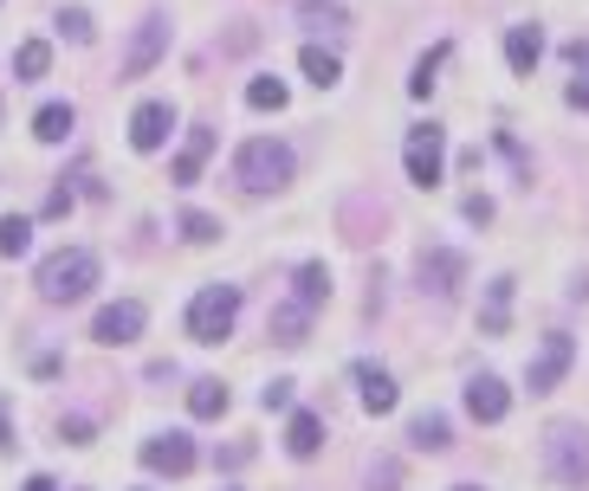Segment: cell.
<instances>
[{
  "label": "cell",
  "mask_w": 589,
  "mask_h": 491,
  "mask_svg": "<svg viewBox=\"0 0 589 491\" xmlns=\"http://www.w3.org/2000/svg\"><path fill=\"white\" fill-rule=\"evenodd\" d=\"M104 279V266H97V253L91 246H59V253H46L39 259V272H33V291L46 297V304H84L91 291Z\"/></svg>",
  "instance_id": "cell-1"
},
{
  "label": "cell",
  "mask_w": 589,
  "mask_h": 491,
  "mask_svg": "<svg viewBox=\"0 0 589 491\" xmlns=\"http://www.w3.org/2000/svg\"><path fill=\"white\" fill-rule=\"evenodd\" d=\"M292 175H298V155H292V142H279V137H253V142H240V155H233V182L246 195H279V188H292Z\"/></svg>",
  "instance_id": "cell-2"
},
{
  "label": "cell",
  "mask_w": 589,
  "mask_h": 491,
  "mask_svg": "<svg viewBox=\"0 0 589 491\" xmlns=\"http://www.w3.org/2000/svg\"><path fill=\"white\" fill-rule=\"evenodd\" d=\"M182 324H188V337L208 343V350L227 343L233 324H240V284H227V279L221 284H201V291L188 297V317H182Z\"/></svg>",
  "instance_id": "cell-3"
},
{
  "label": "cell",
  "mask_w": 589,
  "mask_h": 491,
  "mask_svg": "<svg viewBox=\"0 0 589 491\" xmlns=\"http://www.w3.org/2000/svg\"><path fill=\"white\" fill-rule=\"evenodd\" d=\"M544 472L570 491H589V426L584 421L544 426Z\"/></svg>",
  "instance_id": "cell-4"
},
{
  "label": "cell",
  "mask_w": 589,
  "mask_h": 491,
  "mask_svg": "<svg viewBox=\"0 0 589 491\" xmlns=\"http://www.w3.org/2000/svg\"><path fill=\"white\" fill-rule=\"evenodd\" d=\"M402 168L415 188H441L447 182V130L441 124H415L408 142H402Z\"/></svg>",
  "instance_id": "cell-5"
},
{
  "label": "cell",
  "mask_w": 589,
  "mask_h": 491,
  "mask_svg": "<svg viewBox=\"0 0 589 491\" xmlns=\"http://www.w3.org/2000/svg\"><path fill=\"white\" fill-rule=\"evenodd\" d=\"M415 284H421V297L453 304L460 284H466V253H453V246H421V259H415Z\"/></svg>",
  "instance_id": "cell-6"
},
{
  "label": "cell",
  "mask_w": 589,
  "mask_h": 491,
  "mask_svg": "<svg viewBox=\"0 0 589 491\" xmlns=\"http://www.w3.org/2000/svg\"><path fill=\"white\" fill-rule=\"evenodd\" d=\"M143 330H149L143 297H117V304H104V311L91 317V343H104V350H130Z\"/></svg>",
  "instance_id": "cell-7"
},
{
  "label": "cell",
  "mask_w": 589,
  "mask_h": 491,
  "mask_svg": "<svg viewBox=\"0 0 589 491\" xmlns=\"http://www.w3.org/2000/svg\"><path fill=\"white\" fill-rule=\"evenodd\" d=\"M137 459H143V472H162V479H188L201 453H195V440H188L182 426H169V433H149Z\"/></svg>",
  "instance_id": "cell-8"
},
{
  "label": "cell",
  "mask_w": 589,
  "mask_h": 491,
  "mask_svg": "<svg viewBox=\"0 0 589 491\" xmlns=\"http://www.w3.org/2000/svg\"><path fill=\"white\" fill-rule=\"evenodd\" d=\"M570 362H577V337H570V330H551V337L538 343V355H531V369H524V388H531V395H551V388L570 375Z\"/></svg>",
  "instance_id": "cell-9"
},
{
  "label": "cell",
  "mask_w": 589,
  "mask_h": 491,
  "mask_svg": "<svg viewBox=\"0 0 589 491\" xmlns=\"http://www.w3.org/2000/svg\"><path fill=\"white\" fill-rule=\"evenodd\" d=\"M169 137H175V104H169V97H143V104L130 110V149H137V155H155Z\"/></svg>",
  "instance_id": "cell-10"
},
{
  "label": "cell",
  "mask_w": 589,
  "mask_h": 491,
  "mask_svg": "<svg viewBox=\"0 0 589 491\" xmlns=\"http://www.w3.org/2000/svg\"><path fill=\"white\" fill-rule=\"evenodd\" d=\"M460 401H466V414H473L480 426H499L506 414H512V388H506V382H499L493 369L466 375V395H460Z\"/></svg>",
  "instance_id": "cell-11"
},
{
  "label": "cell",
  "mask_w": 589,
  "mask_h": 491,
  "mask_svg": "<svg viewBox=\"0 0 589 491\" xmlns=\"http://www.w3.org/2000/svg\"><path fill=\"white\" fill-rule=\"evenodd\" d=\"M162 52H169V20H162V13H143L137 39H130V52H124V84H130V78H149Z\"/></svg>",
  "instance_id": "cell-12"
},
{
  "label": "cell",
  "mask_w": 589,
  "mask_h": 491,
  "mask_svg": "<svg viewBox=\"0 0 589 491\" xmlns=\"http://www.w3.org/2000/svg\"><path fill=\"white\" fill-rule=\"evenodd\" d=\"M350 375H357V401H363V414L382 421V414H395V408H402V388H395V375H389L382 362H357Z\"/></svg>",
  "instance_id": "cell-13"
},
{
  "label": "cell",
  "mask_w": 589,
  "mask_h": 491,
  "mask_svg": "<svg viewBox=\"0 0 589 491\" xmlns=\"http://www.w3.org/2000/svg\"><path fill=\"white\" fill-rule=\"evenodd\" d=\"M215 130H208V124H195V130H188V142H182V155H175V168H169V182H175V188H195V182H201V168H208V155H215Z\"/></svg>",
  "instance_id": "cell-14"
},
{
  "label": "cell",
  "mask_w": 589,
  "mask_h": 491,
  "mask_svg": "<svg viewBox=\"0 0 589 491\" xmlns=\"http://www.w3.org/2000/svg\"><path fill=\"white\" fill-rule=\"evenodd\" d=\"M512 297H518L512 272H499V279L486 284V304H480V337H506V330H512Z\"/></svg>",
  "instance_id": "cell-15"
},
{
  "label": "cell",
  "mask_w": 589,
  "mask_h": 491,
  "mask_svg": "<svg viewBox=\"0 0 589 491\" xmlns=\"http://www.w3.org/2000/svg\"><path fill=\"white\" fill-rule=\"evenodd\" d=\"M311 317H317V311H304L298 297H286V304H273V317H266V337H273L279 350H298V343L311 337Z\"/></svg>",
  "instance_id": "cell-16"
},
{
  "label": "cell",
  "mask_w": 589,
  "mask_h": 491,
  "mask_svg": "<svg viewBox=\"0 0 589 491\" xmlns=\"http://www.w3.org/2000/svg\"><path fill=\"white\" fill-rule=\"evenodd\" d=\"M538 59H544V26H506V66L518 71V78H531L538 71Z\"/></svg>",
  "instance_id": "cell-17"
},
{
  "label": "cell",
  "mask_w": 589,
  "mask_h": 491,
  "mask_svg": "<svg viewBox=\"0 0 589 491\" xmlns=\"http://www.w3.org/2000/svg\"><path fill=\"white\" fill-rule=\"evenodd\" d=\"M317 446H324V414H317V408H292V421H286V453H292V459H317Z\"/></svg>",
  "instance_id": "cell-18"
},
{
  "label": "cell",
  "mask_w": 589,
  "mask_h": 491,
  "mask_svg": "<svg viewBox=\"0 0 589 491\" xmlns=\"http://www.w3.org/2000/svg\"><path fill=\"white\" fill-rule=\"evenodd\" d=\"M292 297L304 311H324V304H331V266H324V259H304L292 272Z\"/></svg>",
  "instance_id": "cell-19"
},
{
  "label": "cell",
  "mask_w": 589,
  "mask_h": 491,
  "mask_svg": "<svg viewBox=\"0 0 589 491\" xmlns=\"http://www.w3.org/2000/svg\"><path fill=\"white\" fill-rule=\"evenodd\" d=\"M227 408H233V395H227L221 375H201V382H188V414H195V421H221Z\"/></svg>",
  "instance_id": "cell-20"
},
{
  "label": "cell",
  "mask_w": 589,
  "mask_h": 491,
  "mask_svg": "<svg viewBox=\"0 0 589 491\" xmlns=\"http://www.w3.org/2000/svg\"><path fill=\"white\" fill-rule=\"evenodd\" d=\"M408 446H415V453H447V446H453L447 414H435V408H428V414H415V421H408Z\"/></svg>",
  "instance_id": "cell-21"
},
{
  "label": "cell",
  "mask_w": 589,
  "mask_h": 491,
  "mask_svg": "<svg viewBox=\"0 0 589 491\" xmlns=\"http://www.w3.org/2000/svg\"><path fill=\"white\" fill-rule=\"evenodd\" d=\"M298 26H311V33H344V26H350V7H344V0H298Z\"/></svg>",
  "instance_id": "cell-22"
},
{
  "label": "cell",
  "mask_w": 589,
  "mask_h": 491,
  "mask_svg": "<svg viewBox=\"0 0 589 491\" xmlns=\"http://www.w3.org/2000/svg\"><path fill=\"white\" fill-rule=\"evenodd\" d=\"M53 71V46L46 39H20V52H13V84H39Z\"/></svg>",
  "instance_id": "cell-23"
},
{
  "label": "cell",
  "mask_w": 589,
  "mask_h": 491,
  "mask_svg": "<svg viewBox=\"0 0 589 491\" xmlns=\"http://www.w3.org/2000/svg\"><path fill=\"white\" fill-rule=\"evenodd\" d=\"M298 71H304V78H311L317 91H331V84L344 78V59H337L331 46H304V52H298Z\"/></svg>",
  "instance_id": "cell-24"
},
{
  "label": "cell",
  "mask_w": 589,
  "mask_h": 491,
  "mask_svg": "<svg viewBox=\"0 0 589 491\" xmlns=\"http://www.w3.org/2000/svg\"><path fill=\"white\" fill-rule=\"evenodd\" d=\"M72 130H78L72 104H39V110H33V137H39V142H66Z\"/></svg>",
  "instance_id": "cell-25"
},
{
  "label": "cell",
  "mask_w": 589,
  "mask_h": 491,
  "mask_svg": "<svg viewBox=\"0 0 589 491\" xmlns=\"http://www.w3.org/2000/svg\"><path fill=\"white\" fill-rule=\"evenodd\" d=\"M447 59H453V46H435V52H421V59H415V78H408V97H428V91H435V84H441V78H435V71L447 66Z\"/></svg>",
  "instance_id": "cell-26"
},
{
  "label": "cell",
  "mask_w": 589,
  "mask_h": 491,
  "mask_svg": "<svg viewBox=\"0 0 589 491\" xmlns=\"http://www.w3.org/2000/svg\"><path fill=\"white\" fill-rule=\"evenodd\" d=\"M26 246H33V220L26 213H7L0 220V259H26Z\"/></svg>",
  "instance_id": "cell-27"
},
{
  "label": "cell",
  "mask_w": 589,
  "mask_h": 491,
  "mask_svg": "<svg viewBox=\"0 0 589 491\" xmlns=\"http://www.w3.org/2000/svg\"><path fill=\"white\" fill-rule=\"evenodd\" d=\"M286 97H292V91H286V78H273V71L246 84V104H253V110H286Z\"/></svg>",
  "instance_id": "cell-28"
},
{
  "label": "cell",
  "mask_w": 589,
  "mask_h": 491,
  "mask_svg": "<svg viewBox=\"0 0 589 491\" xmlns=\"http://www.w3.org/2000/svg\"><path fill=\"white\" fill-rule=\"evenodd\" d=\"M175 226H182V239H188V246H215V239H221V220H215V213H201V208H188Z\"/></svg>",
  "instance_id": "cell-29"
},
{
  "label": "cell",
  "mask_w": 589,
  "mask_h": 491,
  "mask_svg": "<svg viewBox=\"0 0 589 491\" xmlns=\"http://www.w3.org/2000/svg\"><path fill=\"white\" fill-rule=\"evenodd\" d=\"M59 33H66L72 46H91V39H97V26H91L84 7H59Z\"/></svg>",
  "instance_id": "cell-30"
},
{
  "label": "cell",
  "mask_w": 589,
  "mask_h": 491,
  "mask_svg": "<svg viewBox=\"0 0 589 491\" xmlns=\"http://www.w3.org/2000/svg\"><path fill=\"white\" fill-rule=\"evenodd\" d=\"M292 388L298 382H286V375L266 382V388H259V408H266V414H292Z\"/></svg>",
  "instance_id": "cell-31"
},
{
  "label": "cell",
  "mask_w": 589,
  "mask_h": 491,
  "mask_svg": "<svg viewBox=\"0 0 589 491\" xmlns=\"http://www.w3.org/2000/svg\"><path fill=\"white\" fill-rule=\"evenodd\" d=\"M91 433H97L91 414H59V440H66V446H91Z\"/></svg>",
  "instance_id": "cell-32"
},
{
  "label": "cell",
  "mask_w": 589,
  "mask_h": 491,
  "mask_svg": "<svg viewBox=\"0 0 589 491\" xmlns=\"http://www.w3.org/2000/svg\"><path fill=\"white\" fill-rule=\"evenodd\" d=\"M369 491H402V466L395 459H376L369 466Z\"/></svg>",
  "instance_id": "cell-33"
},
{
  "label": "cell",
  "mask_w": 589,
  "mask_h": 491,
  "mask_svg": "<svg viewBox=\"0 0 589 491\" xmlns=\"http://www.w3.org/2000/svg\"><path fill=\"white\" fill-rule=\"evenodd\" d=\"M66 213H72V188H53L46 195V220H66Z\"/></svg>",
  "instance_id": "cell-34"
},
{
  "label": "cell",
  "mask_w": 589,
  "mask_h": 491,
  "mask_svg": "<svg viewBox=\"0 0 589 491\" xmlns=\"http://www.w3.org/2000/svg\"><path fill=\"white\" fill-rule=\"evenodd\" d=\"M466 220H473V226H486V220H493V201H486V195H466Z\"/></svg>",
  "instance_id": "cell-35"
},
{
  "label": "cell",
  "mask_w": 589,
  "mask_h": 491,
  "mask_svg": "<svg viewBox=\"0 0 589 491\" xmlns=\"http://www.w3.org/2000/svg\"><path fill=\"white\" fill-rule=\"evenodd\" d=\"M564 97H570V110H589V71L570 78V91H564Z\"/></svg>",
  "instance_id": "cell-36"
},
{
  "label": "cell",
  "mask_w": 589,
  "mask_h": 491,
  "mask_svg": "<svg viewBox=\"0 0 589 491\" xmlns=\"http://www.w3.org/2000/svg\"><path fill=\"white\" fill-rule=\"evenodd\" d=\"M564 59H570L577 71H589V39H570V46H564Z\"/></svg>",
  "instance_id": "cell-37"
},
{
  "label": "cell",
  "mask_w": 589,
  "mask_h": 491,
  "mask_svg": "<svg viewBox=\"0 0 589 491\" xmlns=\"http://www.w3.org/2000/svg\"><path fill=\"white\" fill-rule=\"evenodd\" d=\"M20 491H59V479H46V472H33V479H26Z\"/></svg>",
  "instance_id": "cell-38"
},
{
  "label": "cell",
  "mask_w": 589,
  "mask_h": 491,
  "mask_svg": "<svg viewBox=\"0 0 589 491\" xmlns=\"http://www.w3.org/2000/svg\"><path fill=\"white\" fill-rule=\"evenodd\" d=\"M13 446V426H7V401H0V453Z\"/></svg>",
  "instance_id": "cell-39"
},
{
  "label": "cell",
  "mask_w": 589,
  "mask_h": 491,
  "mask_svg": "<svg viewBox=\"0 0 589 491\" xmlns=\"http://www.w3.org/2000/svg\"><path fill=\"white\" fill-rule=\"evenodd\" d=\"M453 491H480V486H453Z\"/></svg>",
  "instance_id": "cell-40"
}]
</instances>
